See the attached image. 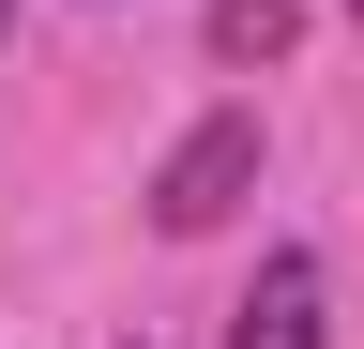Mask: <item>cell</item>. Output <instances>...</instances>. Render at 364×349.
<instances>
[{"mask_svg": "<svg viewBox=\"0 0 364 349\" xmlns=\"http://www.w3.org/2000/svg\"><path fill=\"white\" fill-rule=\"evenodd\" d=\"M243 198H258V107H213L198 137L152 167V228H167V243H213Z\"/></svg>", "mask_w": 364, "mask_h": 349, "instance_id": "6da1fadb", "label": "cell"}, {"mask_svg": "<svg viewBox=\"0 0 364 349\" xmlns=\"http://www.w3.org/2000/svg\"><path fill=\"white\" fill-rule=\"evenodd\" d=\"M318 334H334V274H318L304 243H273L258 289L228 304V349H318Z\"/></svg>", "mask_w": 364, "mask_h": 349, "instance_id": "7a4b0ae2", "label": "cell"}, {"mask_svg": "<svg viewBox=\"0 0 364 349\" xmlns=\"http://www.w3.org/2000/svg\"><path fill=\"white\" fill-rule=\"evenodd\" d=\"M304 46V0H213V61L228 76H258V61H289Z\"/></svg>", "mask_w": 364, "mask_h": 349, "instance_id": "3957f363", "label": "cell"}, {"mask_svg": "<svg viewBox=\"0 0 364 349\" xmlns=\"http://www.w3.org/2000/svg\"><path fill=\"white\" fill-rule=\"evenodd\" d=\"M0 31H16V0H0Z\"/></svg>", "mask_w": 364, "mask_h": 349, "instance_id": "277c9868", "label": "cell"}, {"mask_svg": "<svg viewBox=\"0 0 364 349\" xmlns=\"http://www.w3.org/2000/svg\"><path fill=\"white\" fill-rule=\"evenodd\" d=\"M136 349H152V334H136Z\"/></svg>", "mask_w": 364, "mask_h": 349, "instance_id": "5b68a950", "label": "cell"}, {"mask_svg": "<svg viewBox=\"0 0 364 349\" xmlns=\"http://www.w3.org/2000/svg\"><path fill=\"white\" fill-rule=\"evenodd\" d=\"M349 16H364V0H349Z\"/></svg>", "mask_w": 364, "mask_h": 349, "instance_id": "8992f818", "label": "cell"}]
</instances>
